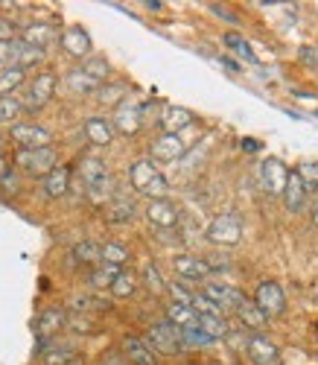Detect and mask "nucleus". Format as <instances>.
<instances>
[{
	"instance_id": "a18cd8bd",
	"label": "nucleus",
	"mask_w": 318,
	"mask_h": 365,
	"mask_svg": "<svg viewBox=\"0 0 318 365\" xmlns=\"http://www.w3.org/2000/svg\"><path fill=\"white\" fill-rule=\"evenodd\" d=\"M12 21H0V44H6V41H15V33H12Z\"/></svg>"
},
{
	"instance_id": "de8ad7c7",
	"label": "nucleus",
	"mask_w": 318,
	"mask_h": 365,
	"mask_svg": "<svg viewBox=\"0 0 318 365\" xmlns=\"http://www.w3.org/2000/svg\"><path fill=\"white\" fill-rule=\"evenodd\" d=\"M143 6H146V9H152V12H161V9H164V4H161V0H146Z\"/></svg>"
},
{
	"instance_id": "f257e3e1",
	"label": "nucleus",
	"mask_w": 318,
	"mask_h": 365,
	"mask_svg": "<svg viewBox=\"0 0 318 365\" xmlns=\"http://www.w3.org/2000/svg\"><path fill=\"white\" fill-rule=\"evenodd\" d=\"M207 240L213 246H237L242 240V222L237 214H219L207 225Z\"/></svg>"
},
{
	"instance_id": "7ed1b4c3",
	"label": "nucleus",
	"mask_w": 318,
	"mask_h": 365,
	"mask_svg": "<svg viewBox=\"0 0 318 365\" xmlns=\"http://www.w3.org/2000/svg\"><path fill=\"white\" fill-rule=\"evenodd\" d=\"M257 178H260V187H263L266 196H283L289 170H286L283 161H277V158H266L260 164V170H257Z\"/></svg>"
},
{
	"instance_id": "a211bd4d",
	"label": "nucleus",
	"mask_w": 318,
	"mask_h": 365,
	"mask_svg": "<svg viewBox=\"0 0 318 365\" xmlns=\"http://www.w3.org/2000/svg\"><path fill=\"white\" fill-rule=\"evenodd\" d=\"M173 266H175L178 275L187 278V281H205L210 275V263H205V260H199L193 255H178L173 260Z\"/></svg>"
},
{
	"instance_id": "f704fd0d",
	"label": "nucleus",
	"mask_w": 318,
	"mask_h": 365,
	"mask_svg": "<svg viewBox=\"0 0 318 365\" xmlns=\"http://www.w3.org/2000/svg\"><path fill=\"white\" fill-rule=\"evenodd\" d=\"M225 47L228 50H234L240 58H245V62H251V65H257V56H254V50H251V44L242 38V36H237V33H228L225 36Z\"/></svg>"
},
{
	"instance_id": "dca6fc26",
	"label": "nucleus",
	"mask_w": 318,
	"mask_h": 365,
	"mask_svg": "<svg viewBox=\"0 0 318 365\" xmlns=\"http://www.w3.org/2000/svg\"><path fill=\"white\" fill-rule=\"evenodd\" d=\"M181 155H184V140L178 135H161L152 143V158L155 161L170 164V161H178Z\"/></svg>"
},
{
	"instance_id": "f8f14e48",
	"label": "nucleus",
	"mask_w": 318,
	"mask_h": 365,
	"mask_svg": "<svg viewBox=\"0 0 318 365\" xmlns=\"http://www.w3.org/2000/svg\"><path fill=\"white\" fill-rule=\"evenodd\" d=\"M61 47H65V53L68 56H73V58H85L91 56V36L85 33L82 26H71V29H65V33H61Z\"/></svg>"
},
{
	"instance_id": "c85d7f7f",
	"label": "nucleus",
	"mask_w": 318,
	"mask_h": 365,
	"mask_svg": "<svg viewBox=\"0 0 318 365\" xmlns=\"http://www.w3.org/2000/svg\"><path fill=\"white\" fill-rule=\"evenodd\" d=\"M196 319H199V316L193 313V307H187V304H175V301H173V304H170V310H167V322L175 324L178 330H181V327H190V324H196Z\"/></svg>"
},
{
	"instance_id": "c03bdc74",
	"label": "nucleus",
	"mask_w": 318,
	"mask_h": 365,
	"mask_svg": "<svg viewBox=\"0 0 318 365\" xmlns=\"http://www.w3.org/2000/svg\"><path fill=\"white\" fill-rule=\"evenodd\" d=\"M73 307L76 310H82V313H91V310H108V301H103V298H73Z\"/></svg>"
},
{
	"instance_id": "f03ea898",
	"label": "nucleus",
	"mask_w": 318,
	"mask_h": 365,
	"mask_svg": "<svg viewBox=\"0 0 318 365\" xmlns=\"http://www.w3.org/2000/svg\"><path fill=\"white\" fill-rule=\"evenodd\" d=\"M15 164L26 170L29 175H47L56 167V149L53 146H39V149H18Z\"/></svg>"
},
{
	"instance_id": "4468645a",
	"label": "nucleus",
	"mask_w": 318,
	"mask_h": 365,
	"mask_svg": "<svg viewBox=\"0 0 318 365\" xmlns=\"http://www.w3.org/2000/svg\"><path fill=\"white\" fill-rule=\"evenodd\" d=\"M123 354L135 365H158V356H155L152 345L146 339H140V336H125L123 339Z\"/></svg>"
},
{
	"instance_id": "9b49d317",
	"label": "nucleus",
	"mask_w": 318,
	"mask_h": 365,
	"mask_svg": "<svg viewBox=\"0 0 318 365\" xmlns=\"http://www.w3.org/2000/svg\"><path fill=\"white\" fill-rule=\"evenodd\" d=\"M146 220H149L158 231H173V228L178 225V210H175V205L167 202V199H161V202H149V207H146Z\"/></svg>"
},
{
	"instance_id": "a878e982",
	"label": "nucleus",
	"mask_w": 318,
	"mask_h": 365,
	"mask_svg": "<svg viewBox=\"0 0 318 365\" xmlns=\"http://www.w3.org/2000/svg\"><path fill=\"white\" fill-rule=\"evenodd\" d=\"M237 313H240V319H242V324H248V327H254V330H260L263 324H266V313L257 307L254 301H248V298H242L240 301V307H237Z\"/></svg>"
},
{
	"instance_id": "412c9836",
	"label": "nucleus",
	"mask_w": 318,
	"mask_h": 365,
	"mask_svg": "<svg viewBox=\"0 0 318 365\" xmlns=\"http://www.w3.org/2000/svg\"><path fill=\"white\" fill-rule=\"evenodd\" d=\"M283 202H286V210H289V214H301L304 205H307V190H304V185L298 181L295 173H289V178H286Z\"/></svg>"
},
{
	"instance_id": "e433bc0d",
	"label": "nucleus",
	"mask_w": 318,
	"mask_h": 365,
	"mask_svg": "<svg viewBox=\"0 0 318 365\" xmlns=\"http://www.w3.org/2000/svg\"><path fill=\"white\" fill-rule=\"evenodd\" d=\"M298 181L304 185V190H307V196L312 193V190H318V164H312V161H307V164H301L298 167Z\"/></svg>"
},
{
	"instance_id": "4c0bfd02",
	"label": "nucleus",
	"mask_w": 318,
	"mask_h": 365,
	"mask_svg": "<svg viewBox=\"0 0 318 365\" xmlns=\"http://www.w3.org/2000/svg\"><path fill=\"white\" fill-rule=\"evenodd\" d=\"M143 287H146L149 292H155V295H161V292L167 289V284H164V278H161V272L155 269V263H146V266H143Z\"/></svg>"
},
{
	"instance_id": "58836bf2",
	"label": "nucleus",
	"mask_w": 318,
	"mask_h": 365,
	"mask_svg": "<svg viewBox=\"0 0 318 365\" xmlns=\"http://www.w3.org/2000/svg\"><path fill=\"white\" fill-rule=\"evenodd\" d=\"M123 97H125V85H120V82H106V85L97 88V100L106 103V106H111V103H117Z\"/></svg>"
},
{
	"instance_id": "423d86ee",
	"label": "nucleus",
	"mask_w": 318,
	"mask_h": 365,
	"mask_svg": "<svg viewBox=\"0 0 318 365\" xmlns=\"http://www.w3.org/2000/svg\"><path fill=\"white\" fill-rule=\"evenodd\" d=\"M254 304H257L266 316H280L286 310V295L275 281H263L257 287V292H254Z\"/></svg>"
},
{
	"instance_id": "393cba45",
	"label": "nucleus",
	"mask_w": 318,
	"mask_h": 365,
	"mask_svg": "<svg viewBox=\"0 0 318 365\" xmlns=\"http://www.w3.org/2000/svg\"><path fill=\"white\" fill-rule=\"evenodd\" d=\"M79 71H82V73H88L93 82H97V85H106V79H108V73H111V65L106 62L103 56H88Z\"/></svg>"
},
{
	"instance_id": "79ce46f5",
	"label": "nucleus",
	"mask_w": 318,
	"mask_h": 365,
	"mask_svg": "<svg viewBox=\"0 0 318 365\" xmlns=\"http://www.w3.org/2000/svg\"><path fill=\"white\" fill-rule=\"evenodd\" d=\"M44 359H47V365H71V362H76V351L73 348H50L44 354Z\"/></svg>"
},
{
	"instance_id": "aec40b11",
	"label": "nucleus",
	"mask_w": 318,
	"mask_h": 365,
	"mask_svg": "<svg viewBox=\"0 0 318 365\" xmlns=\"http://www.w3.org/2000/svg\"><path fill=\"white\" fill-rule=\"evenodd\" d=\"M161 175L155 170V164L149 161V158H140V161H135L132 164V170H129V181H132V187L138 190V193H146L149 187H152V181Z\"/></svg>"
},
{
	"instance_id": "3c124183",
	"label": "nucleus",
	"mask_w": 318,
	"mask_h": 365,
	"mask_svg": "<svg viewBox=\"0 0 318 365\" xmlns=\"http://www.w3.org/2000/svg\"><path fill=\"white\" fill-rule=\"evenodd\" d=\"M0 155H4V138H0Z\"/></svg>"
},
{
	"instance_id": "1a4fd4ad",
	"label": "nucleus",
	"mask_w": 318,
	"mask_h": 365,
	"mask_svg": "<svg viewBox=\"0 0 318 365\" xmlns=\"http://www.w3.org/2000/svg\"><path fill=\"white\" fill-rule=\"evenodd\" d=\"M12 140L21 149H39V146L50 143V132L44 126H39V123H15L12 126Z\"/></svg>"
},
{
	"instance_id": "5701e85b",
	"label": "nucleus",
	"mask_w": 318,
	"mask_h": 365,
	"mask_svg": "<svg viewBox=\"0 0 318 365\" xmlns=\"http://www.w3.org/2000/svg\"><path fill=\"white\" fill-rule=\"evenodd\" d=\"M24 41L33 44V47H39V50H44V47H50V44L56 41V29H53L50 24H29V26L24 29Z\"/></svg>"
},
{
	"instance_id": "9d476101",
	"label": "nucleus",
	"mask_w": 318,
	"mask_h": 365,
	"mask_svg": "<svg viewBox=\"0 0 318 365\" xmlns=\"http://www.w3.org/2000/svg\"><path fill=\"white\" fill-rule=\"evenodd\" d=\"M44 58V50L33 47V44H26L24 38H15L9 44V68H18V71H26V68H33L39 65Z\"/></svg>"
},
{
	"instance_id": "8fccbe9b",
	"label": "nucleus",
	"mask_w": 318,
	"mask_h": 365,
	"mask_svg": "<svg viewBox=\"0 0 318 365\" xmlns=\"http://www.w3.org/2000/svg\"><path fill=\"white\" fill-rule=\"evenodd\" d=\"M312 222L318 225V199H315V205H312Z\"/></svg>"
},
{
	"instance_id": "20e7f679",
	"label": "nucleus",
	"mask_w": 318,
	"mask_h": 365,
	"mask_svg": "<svg viewBox=\"0 0 318 365\" xmlns=\"http://www.w3.org/2000/svg\"><path fill=\"white\" fill-rule=\"evenodd\" d=\"M149 345L152 351H161V354H178L181 345V330L170 322H155L149 327Z\"/></svg>"
},
{
	"instance_id": "09e8293b",
	"label": "nucleus",
	"mask_w": 318,
	"mask_h": 365,
	"mask_svg": "<svg viewBox=\"0 0 318 365\" xmlns=\"http://www.w3.org/2000/svg\"><path fill=\"white\" fill-rule=\"evenodd\" d=\"M242 149H248V152H257V149H260V143L248 138V140H242Z\"/></svg>"
},
{
	"instance_id": "2eb2a0df",
	"label": "nucleus",
	"mask_w": 318,
	"mask_h": 365,
	"mask_svg": "<svg viewBox=\"0 0 318 365\" xmlns=\"http://www.w3.org/2000/svg\"><path fill=\"white\" fill-rule=\"evenodd\" d=\"M65 322H68L65 310H61V307H47V310L36 319V333H39V339L47 342L50 336H56V333L65 327Z\"/></svg>"
},
{
	"instance_id": "72a5a7b5",
	"label": "nucleus",
	"mask_w": 318,
	"mask_h": 365,
	"mask_svg": "<svg viewBox=\"0 0 318 365\" xmlns=\"http://www.w3.org/2000/svg\"><path fill=\"white\" fill-rule=\"evenodd\" d=\"M213 339L207 336V333H202L199 324H190V327H181V345L184 348H205L210 345Z\"/></svg>"
},
{
	"instance_id": "cd10ccee",
	"label": "nucleus",
	"mask_w": 318,
	"mask_h": 365,
	"mask_svg": "<svg viewBox=\"0 0 318 365\" xmlns=\"http://www.w3.org/2000/svg\"><path fill=\"white\" fill-rule=\"evenodd\" d=\"M100 242H93V240H82L73 246V260L76 263H85V266H97L100 263Z\"/></svg>"
},
{
	"instance_id": "ea45409f",
	"label": "nucleus",
	"mask_w": 318,
	"mask_h": 365,
	"mask_svg": "<svg viewBox=\"0 0 318 365\" xmlns=\"http://www.w3.org/2000/svg\"><path fill=\"white\" fill-rule=\"evenodd\" d=\"M135 217V205L125 202V199H117L111 207H108V220L111 222H129Z\"/></svg>"
},
{
	"instance_id": "f3484780",
	"label": "nucleus",
	"mask_w": 318,
	"mask_h": 365,
	"mask_svg": "<svg viewBox=\"0 0 318 365\" xmlns=\"http://www.w3.org/2000/svg\"><path fill=\"white\" fill-rule=\"evenodd\" d=\"M68 187H71V170L68 167H53L47 175H44V181H41V190H44V196H50V199H61L68 193Z\"/></svg>"
},
{
	"instance_id": "ddd939ff",
	"label": "nucleus",
	"mask_w": 318,
	"mask_h": 365,
	"mask_svg": "<svg viewBox=\"0 0 318 365\" xmlns=\"http://www.w3.org/2000/svg\"><path fill=\"white\" fill-rule=\"evenodd\" d=\"M193 123V111H187L181 106H164L161 111V120H158V126L164 129V135H178L181 129H187Z\"/></svg>"
},
{
	"instance_id": "6ab92c4d",
	"label": "nucleus",
	"mask_w": 318,
	"mask_h": 365,
	"mask_svg": "<svg viewBox=\"0 0 318 365\" xmlns=\"http://www.w3.org/2000/svg\"><path fill=\"white\" fill-rule=\"evenodd\" d=\"M205 295L216 304L222 313H225V310H237L240 301H242V295H240L234 287H225V284H207V287H205Z\"/></svg>"
},
{
	"instance_id": "49530a36",
	"label": "nucleus",
	"mask_w": 318,
	"mask_h": 365,
	"mask_svg": "<svg viewBox=\"0 0 318 365\" xmlns=\"http://www.w3.org/2000/svg\"><path fill=\"white\" fill-rule=\"evenodd\" d=\"M6 175H12V167H9V161L4 155H0V181H4Z\"/></svg>"
},
{
	"instance_id": "37998d69",
	"label": "nucleus",
	"mask_w": 318,
	"mask_h": 365,
	"mask_svg": "<svg viewBox=\"0 0 318 365\" xmlns=\"http://www.w3.org/2000/svg\"><path fill=\"white\" fill-rule=\"evenodd\" d=\"M190 307H193L196 316H222V310L216 307V304L207 298V295H193V301H190Z\"/></svg>"
},
{
	"instance_id": "6e6552de",
	"label": "nucleus",
	"mask_w": 318,
	"mask_h": 365,
	"mask_svg": "<svg viewBox=\"0 0 318 365\" xmlns=\"http://www.w3.org/2000/svg\"><path fill=\"white\" fill-rule=\"evenodd\" d=\"M53 91H56V73H50V71H44V73H39L36 76V82L29 85V103L24 106V108H29V111H39V108H44L50 100H53Z\"/></svg>"
},
{
	"instance_id": "bb28decb",
	"label": "nucleus",
	"mask_w": 318,
	"mask_h": 365,
	"mask_svg": "<svg viewBox=\"0 0 318 365\" xmlns=\"http://www.w3.org/2000/svg\"><path fill=\"white\" fill-rule=\"evenodd\" d=\"M196 324L202 327V333H207V336L216 342V339H225L228 333H231V327H228V322L222 319V316H199L196 319Z\"/></svg>"
},
{
	"instance_id": "4be33fe9",
	"label": "nucleus",
	"mask_w": 318,
	"mask_h": 365,
	"mask_svg": "<svg viewBox=\"0 0 318 365\" xmlns=\"http://www.w3.org/2000/svg\"><path fill=\"white\" fill-rule=\"evenodd\" d=\"M85 135H88V140L93 146H108L111 138H114V129H111V123L106 117H91L85 123Z\"/></svg>"
},
{
	"instance_id": "473e14b6",
	"label": "nucleus",
	"mask_w": 318,
	"mask_h": 365,
	"mask_svg": "<svg viewBox=\"0 0 318 365\" xmlns=\"http://www.w3.org/2000/svg\"><path fill=\"white\" fill-rule=\"evenodd\" d=\"M68 88L73 91V94H97V88H100V85L93 82L88 73H82V71L76 68V71L68 73Z\"/></svg>"
},
{
	"instance_id": "39448f33",
	"label": "nucleus",
	"mask_w": 318,
	"mask_h": 365,
	"mask_svg": "<svg viewBox=\"0 0 318 365\" xmlns=\"http://www.w3.org/2000/svg\"><path fill=\"white\" fill-rule=\"evenodd\" d=\"M140 126H143V108H140L138 103H123V106H117L114 120H111V129H114V132H120V135L129 138V135H138Z\"/></svg>"
},
{
	"instance_id": "a19ab883",
	"label": "nucleus",
	"mask_w": 318,
	"mask_h": 365,
	"mask_svg": "<svg viewBox=\"0 0 318 365\" xmlns=\"http://www.w3.org/2000/svg\"><path fill=\"white\" fill-rule=\"evenodd\" d=\"M24 111V103L15 97H0V123H12V120Z\"/></svg>"
},
{
	"instance_id": "c9c22d12",
	"label": "nucleus",
	"mask_w": 318,
	"mask_h": 365,
	"mask_svg": "<svg viewBox=\"0 0 318 365\" xmlns=\"http://www.w3.org/2000/svg\"><path fill=\"white\" fill-rule=\"evenodd\" d=\"M24 73L26 71H18V68H4L0 71V97H12V91L24 82Z\"/></svg>"
},
{
	"instance_id": "0eeeda50",
	"label": "nucleus",
	"mask_w": 318,
	"mask_h": 365,
	"mask_svg": "<svg viewBox=\"0 0 318 365\" xmlns=\"http://www.w3.org/2000/svg\"><path fill=\"white\" fill-rule=\"evenodd\" d=\"M245 351H248V359L254 365H280V351L275 342H269L260 333H251L248 342H245Z\"/></svg>"
},
{
	"instance_id": "b1692460",
	"label": "nucleus",
	"mask_w": 318,
	"mask_h": 365,
	"mask_svg": "<svg viewBox=\"0 0 318 365\" xmlns=\"http://www.w3.org/2000/svg\"><path fill=\"white\" fill-rule=\"evenodd\" d=\"M79 173H82V181H85V187H93V185H100V181L108 178L106 173V164L100 158H82L79 164Z\"/></svg>"
},
{
	"instance_id": "7c9ffc66",
	"label": "nucleus",
	"mask_w": 318,
	"mask_h": 365,
	"mask_svg": "<svg viewBox=\"0 0 318 365\" xmlns=\"http://www.w3.org/2000/svg\"><path fill=\"white\" fill-rule=\"evenodd\" d=\"M100 263H111V266L123 269V263H129V249H125L123 242H106L100 249Z\"/></svg>"
},
{
	"instance_id": "c756f323",
	"label": "nucleus",
	"mask_w": 318,
	"mask_h": 365,
	"mask_svg": "<svg viewBox=\"0 0 318 365\" xmlns=\"http://www.w3.org/2000/svg\"><path fill=\"white\" fill-rule=\"evenodd\" d=\"M120 275V266H111V263H97V269L91 272V287L93 289H106L114 284V278Z\"/></svg>"
},
{
	"instance_id": "2f4dec72",
	"label": "nucleus",
	"mask_w": 318,
	"mask_h": 365,
	"mask_svg": "<svg viewBox=\"0 0 318 365\" xmlns=\"http://www.w3.org/2000/svg\"><path fill=\"white\" fill-rule=\"evenodd\" d=\"M117 298H129V295H135V289H138V278L132 275L129 269H120V275L114 278V284L108 287Z\"/></svg>"
}]
</instances>
